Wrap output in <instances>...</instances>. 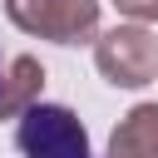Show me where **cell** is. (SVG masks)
Segmentation results:
<instances>
[{
    "instance_id": "cell-1",
    "label": "cell",
    "mask_w": 158,
    "mask_h": 158,
    "mask_svg": "<svg viewBox=\"0 0 158 158\" xmlns=\"http://www.w3.org/2000/svg\"><path fill=\"white\" fill-rule=\"evenodd\" d=\"M5 15L20 35L49 40V44H94L99 30V0H5Z\"/></svg>"
},
{
    "instance_id": "cell-2",
    "label": "cell",
    "mask_w": 158,
    "mask_h": 158,
    "mask_svg": "<svg viewBox=\"0 0 158 158\" xmlns=\"http://www.w3.org/2000/svg\"><path fill=\"white\" fill-rule=\"evenodd\" d=\"M94 64L114 89H143L158 79V35L138 20L114 25L94 40Z\"/></svg>"
},
{
    "instance_id": "cell-3",
    "label": "cell",
    "mask_w": 158,
    "mask_h": 158,
    "mask_svg": "<svg viewBox=\"0 0 158 158\" xmlns=\"http://www.w3.org/2000/svg\"><path fill=\"white\" fill-rule=\"evenodd\" d=\"M15 143L25 158H94L89 128L64 104H30L15 123Z\"/></svg>"
},
{
    "instance_id": "cell-4",
    "label": "cell",
    "mask_w": 158,
    "mask_h": 158,
    "mask_svg": "<svg viewBox=\"0 0 158 158\" xmlns=\"http://www.w3.org/2000/svg\"><path fill=\"white\" fill-rule=\"evenodd\" d=\"M104 158H158V104H133L114 123Z\"/></svg>"
},
{
    "instance_id": "cell-5",
    "label": "cell",
    "mask_w": 158,
    "mask_h": 158,
    "mask_svg": "<svg viewBox=\"0 0 158 158\" xmlns=\"http://www.w3.org/2000/svg\"><path fill=\"white\" fill-rule=\"evenodd\" d=\"M40 94H44V64L35 54H15L0 79V118H20L30 104H40Z\"/></svg>"
},
{
    "instance_id": "cell-6",
    "label": "cell",
    "mask_w": 158,
    "mask_h": 158,
    "mask_svg": "<svg viewBox=\"0 0 158 158\" xmlns=\"http://www.w3.org/2000/svg\"><path fill=\"white\" fill-rule=\"evenodd\" d=\"M114 5H118V15H128L138 25H153L158 20V0H114Z\"/></svg>"
},
{
    "instance_id": "cell-7",
    "label": "cell",
    "mask_w": 158,
    "mask_h": 158,
    "mask_svg": "<svg viewBox=\"0 0 158 158\" xmlns=\"http://www.w3.org/2000/svg\"><path fill=\"white\" fill-rule=\"evenodd\" d=\"M0 79H5V74H0Z\"/></svg>"
}]
</instances>
